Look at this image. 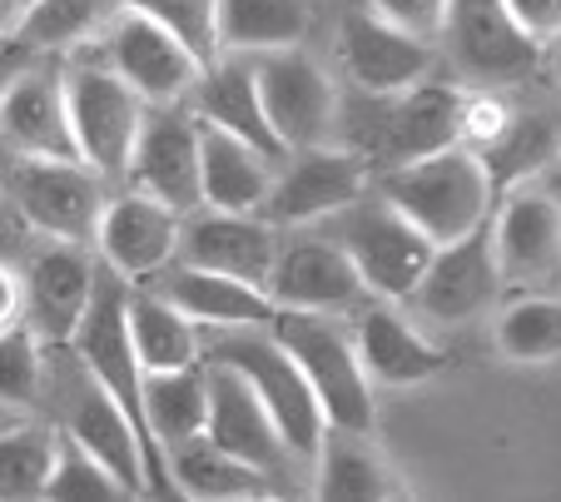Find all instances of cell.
Instances as JSON below:
<instances>
[{
  "label": "cell",
  "instance_id": "f1b7e54d",
  "mask_svg": "<svg viewBox=\"0 0 561 502\" xmlns=\"http://www.w3.org/2000/svg\"><path fill=\"white\" fill-rule=\"evenodd\" d=\"M318 482L313 492L323 502H392L403 498L398 478L388 472V463L368 448V433H343V427H329L323 443L313 453Z\"/></svg>",
  "mask_w": 561,
  "mask_h": 502
},
{
  "label": "cell",
  "instance_id": "7c38bea8",
  "mask_svg": "<svg viewBox=\"0 0 561 502\" xmlns=\"http://www.w3.org/2000/svg\"><path fill=\"white\" fill-rule=\"evenodd\" d=\"M105 65L145 105H174V100H184L204 70L164 25L129 11V5L105 25Z\"/></svg>",
  "mask_w": 561,
  "mask_h": 502
},
{
  "label": "cell",
  "instance_id": "d4e9b609",
  "mask_svg": "<svg viewBox=\"0 0 561 502\" xmlns=\"http://www.w3.org/2000/svg\"><path fill=\"white\" fill-rule=\"evenodd\" d=\"M194 100H199V119H209V125L249 139L254 150L268 155V160H288L284 139L274 135V125H268V115H264V95H259L254 65L224 60L219 55L214 65L199 70V80H194Z\"/></svg>",
  "mask_w": 561,
  "mask_h": 502
},
{
  "label": "cell",
  "instance_id": "1f68e13d",
  "mask_svg": "<svg viewBox=\"0 0 561 502\" xmlns=\"http://www.w3.org/2000/svg\"><path fill=\"white\" fill-rule=\"evenodd\" d=\"M308 0H219V50L268 55L288 50L308 35Z\"/></svg>",
  "mask_w": 561,
  "mask_h": 502
},
{
  "label": "cell",
  "instance_id": "6da1fadb",
  "mask_svg": "<svg viewBox=\"0 0 561 502\" xmlns=\"http://www.w3.org/2000/svg\"><path fill=\"white\" fill-rule=\"evenodd\" d=\"M378 194L392 209H403L433 244L462 239L477 225H488L492 199H497L477 150H462V145H447V150H433L423 160L382 170Z\"/></svg>",
  "mask_w": 561,
  "mask_h": 502
},
{
  "label": "cell",
  "instance_id": "e575fe53",
  "mask_svg": "<svg viewBox=\"0 0 561 502\" xmlns=\"http://www.w3.org/2000/svg\"><path fill=\"white\" fill-rule=\"evenodd\" d=\"M50 463H55L50 427H11V433H0V502L45 498Z\"/></svg>",
  "mask_w": 561,
  "mask_h": 502
},
{
  "label": "cell",
  "instance_id": "30bf717a",
  "mask_svg": "<svg viewBox=\"0 0 561 502\" xmlns=\"http://www.w3.org/2000/svg\"><path fill=\"white\" fill-rule=\"evenodd\" d=\"M447 55L477 85H512L537 70L541 45L507 15L502 0H447Z\"/></svg>",
  "mask_w": 561,
  "mask_h": 502
},
{
  "label": "cell",
  "instance_id": "ba28073f",
  "mask_svg": "<svg viewBox=\"0 0 561 502\" xmlns=\"http://www.w3.org/2000/svg\"><path fill=\"white\" fill-rule=\"evenodd\" d=\"M75 150L95 174H119L129 164L135 135L145 125V100L110 70V65H75L65 76Z\"/></svg>",
  "mask_w": 561,
  "mask_h": 502
},
{
  "label": "cell",
  "instance_id": "603a6c76",
  "mask_svg": "<svg viewBox=\"0 0 561 502\" xmlns=\"http://www.w3.org/2000/svg\"><path fill=\"white\" fill-rule=\"evenodd\" d=\"M0 139L15 155L41 160H80L65 105V76H21L0 95Z\"/></svg>",
  "mask_w": 561,
  "mask_h": 502
},
{
  "label": "cell",
  "instance_id": "9c48e42d",
  "mask_svg": "<svg viewBox=\"0 0 561 502\" xmlns=\"http://www.w3.org/2000/svg\"><path fill=\"white\" fill-rule=\"evenodd\" d=\"M259 95H264V115L274 135L284 139V150H304V145H323L339 119V90H333L329 70L304 55L298 45L288 50H268L254 65Z\"/></svg>",
  "mask_w": 561,
  "mask_h": 502
},
{
  "label": "cell",
  "instance_id": "ffe728a7",
  "mask_svg": "<svg viewBox=\"0 0 561 502\" xmlns=\"http://www.w3.org/2000/svg\"><path fill=\"white\" fill-rule=\"evenodd\" d=\"M492 249L502 264V284L547 289L561 274V204L551 194H512L492 219Z\"/></svg>",
  "mask_w": 561,
  "mask_h": 502
},
{
  "label": "cell",
  "instance_id": "484cf974",
  "mask_svg": "<svg viewBox=\"0 0 561 502\" xmlns=\"http://www.w3.org/2000/svg\"><path fill=\"white\" fill-rule=\"evenodd\" d=\"M353 343H358L368 378H378L388 388H417L447 368V353L433 339H423L398 309H368L358 319Z\"/></svg>",
  "mask_w": 561,
  "mask_h": 502
},
{
  "label": "cell",
  "instance_id": "f35d334b",
  "mask_svg": "<svg viewBox=\"0 0 561 502\" xmlns=\"http://www.w3.org/2000/svg\"><path fill=\"white\" fill-rule=\"evenodd\" d=\"M368 11H378L382 21H392L398 31L437 41L447 21V0H368Z\"/></svg>",
  "mask_w": 561,
  "mask_h": 502
},
{
  "label": "cell",
  "instance_id": "8992f818",
  "mask_svg": "<svg viewBox=\"0 0 561 502\" xmlns=\"http://www.w3.org/2000/svg\"><path fill=\"white\" fill-rule=\"evenodd\" d=\"M5 194L25 225L50 239H65V244L95 239L100 214L110 204L100 190V174L85 160H41V155H21L11 164Z\"/></svg>",
  "mask_w": 561,
  "mask_h": 502
},
{
  "label": "cell",
  "instance_id": "8d00e7d4",
  "mask_svg": "<svg viewBox=\"0 0 561 502\" xmlns=\"http://www.w3.org/2000/svg\"><path fill=\"white\" fill-rule=\"evenodd\" d=\"M45 498L50 502H119L129 498L119 488V478L85 453L75 438H55V463H50V478H45Z\"/></svg>",
  "mask_w": 561,
  "mask_h": 502
},
{
  "label": "cell",
  "instance_id": "4fadbf2b",
  "mask_svg": "<svg viewBox=\"0 0 561 502\" xmlns=\"http://www.w3.org/2000/svg\"><path fill=\"white\" fill-rule=\"evenodd\" d=\"M368 190V164L339 145H304L288 150L284 174H274V190L264 199L268 225H313L348 209Z\"/></svg>",
  "mask_w": 561,
  "mask_h": 502
},
{
  "label": "cell",
  "instance_id": "7a4b0ae2",
  "mask_svg": "<svg viewBox=\"0 0 561 502\" xmlns=\"http://www.w3.org/2000/svg\"><path fill=\"white\" fill-rule=\"evenodd\" d=\"M268 333L284 343L288 358L298 364V374L308 378L329 427L368 433L373 438L378 408H373V378L358 358V343L329 313H313V309H278L268 319Z\"/></svg>",
  "mask_w": 561,
  "mask_h": 502
},
{
  "label": "cell",
  "instance_id": "52a82bcc",
  "mask_svg": "<svg viewBox=\"0 0 561 502\" xmlns=\"http://www.w3.org/2000/svg\"><path fill=\"white\" fill-rule=\"evenodd\" d=\"M65 438H75L85 453H95L110 472L119 478V488L129 498H149V492H170V478L159 472L149 443L139 438V427L129 423V413L85 374H70L65 388Z\"/></svg>",
  "mask_w": 561,
  "mask_h": 502
},
{
  "label": "cell",
  "instance_id": "836d02e7",
  "mask_svg": "<svg viewBox=\"0 0 561 502\" xmlns=\"http://www.w3.org/2000/svg\"><path fill=\"white\" fill-rule=\"evenodd\" d=\"M497 349L512 364H551L561 358V299L541 289H522L497 313Z\"/></svg>",
  "mask_w": 561,
  "mask_h": 502
},
{
  "label": "cell",
  "instance_id": "7bdbcfd3",
  "mask_svg": "<svg viewBox=\"0 0 561 502\" xmlns=\"http://www.w3.org/2000/svg\"><path fill=\"white\" fill-rule=\"evenodd\" d=\"M0 25H5V0H0Z\"/></svg>",
  "mask_w": 561,
  "mask_h": 502
},
{
  "label": "cell",
  "instance_id": "9a60e30c",
  "mask_svg": "<svg viewBox=\"0 0 561 502\" xmlns=\"http://www.w3.org/2000/svg\"><path fill=\"white\" fill-rule=\"evenodd\" d=\"M339 55H343V70H348L353 90H363V95H398V90L427 80L437 65L433 41L398 31V25L382 21L368 5L343 15Z\"/></svg>",
  "mask_w": 561,
  "mask_h": 502
},
{
  "label": "cell",
  "instance_id": "4316f807",
  "mask_svg": "<svg viewBox=\"0 0 561 502\" xmlns=\"http://www.w3.org/2000/svg\"><path fill=\"white\" fill-rule=\"evenodd\" d=\"M557 155H561V119L547 115V110L507 115L477 145V160L488 170L492 194H507V190H517V184H527L531 174L557 164Z\"/></svg>",
  "mask_w": 561,
  "mask_h": 502
},
{
  "label": "cell",
  "instance_id": "277c9868",
  "mask_svg": "<svg viewBox=\"0 0 561 502\" xmlns=\"http://www.w3.org/2000/svg\"><path fill=\"white\" fill-rule=\"evenodd\" d=\"M204 358H219V364L239 368V374L254 384V393L264 398V408L274 413L284 448L294 453V458L313 463L318 443L329 433V418L318 408L308 378L298 374V364L288 358V349L268 333V323L264 329H219V339L204 349Z\"/></svg>",
  "mask_w": 561,
  "mask_h": 502
},
{
  "label": "cell",
  "instance_id": "5b68a950",
  "mask_svg": "<svg viewBox=\"0 0 561 502\" xmlns=\"http://www.w3.org/2000/svg\"><path fill=\"white\" fill-rule=\"evenodd\" d=\"M339 214H343L339 244L358 264L363 289L382 294V299H413L423 269L433 264V249H437L433 239L403 209H392L382 194H368V190Z\"/></svg>",
  "mask_w": 561,
  "mask_h": 502
},
{
  "label": "cell",
  "instance_id": "4dcf8cb0",
  "mask_svg": "<svg viewBox=\"0 0 561 502\" xmlns=\"http://www.w3.org/2000/svg\"><path fill=\"white\" fill-rule=\"evenodd\" d=\"M125 319H129V343L139 353V368L159 374V368H184L199 364V323H190L180 309L159 289H129L125 299Z\"/></svg>",
  "mask_w": 561,
  "mask_h": 502
},
{
  "label": "cell",
  "instance_id": "d590c367",
  "mask_svg": "<svg viewBox=\"0 0 561 502\" xmlns=\"http://www.w3.org/2000/svg\"><path fill=\"white\" fill-rule=\"evenodd\" d=\"M45 339L25 319L0 323V403L35 408L45 393Z\"/></svg>",
  "mask_w": 561,
  "mask_h": 502
},
{
  "label": "cell",
  "instance_id": "5bb4252c",
  "mask_svg": "<svg viewBox=\"0 0 561 502\" xmlns=\"http://www.w3.org/2000/svg\"><path fill=\"white\" fill-rule=\"evenodd\" d=\"M502 289L507 284H502V264L497 249H492V225H477L472 235L447 239V244L433 249V264L417 278L413 304L427 319L467 323L477 313H488Z\"/></svg>",
  "mask_w": 561,
  "mask_h": 502
},
{
  "label": "cell",
  "instance_id": "cb8c5ba5",
  "mask_svg": "<svg viewBox=\"0 0 561 502\" xmlns=\"http://www.w3.org/2000/svg\"><path fill=\"white\" fill-rule=\"evenodd\" d=\"M274 190V160L249 139L199 119V194L209 209L259 214Z\"/></svg>",
  "mask_w": 561,
  "mask_h": 502
},
{
  "label": "cell",
  "instance_id": "8fae6325",
  "mask_svg": "<svg viewBox=\"0 0 561 502\" xmlns=\"http://www.w3.org/2000/svg\"><path fill=\"white\" fill-rule=\"evenodd\" d=\"M125 174L135 180L139 194L170 204L174 214H194L204 204V194H199V119L174 105H149Z\"/></svg>",
  "mask_w": 561,
  "mask_h": 502
},
{
  "label": "cell",
  "instance_id": "b9f144b4",
  "mask_svg": "<svg viewBox=\"0 0 561 502\" xmlns=\"http://www.w3.org/2000/svg\"><path fill=\"white\" fill-rule=\"evenodd\" d=\"M551 76H557V85H561V45H557V55H551Z\"/></svg>",
  "mask_w": 561,
  "mask_h": 502
},
{
  "label": "cell",
  "instance_id": "ee69618b",
  "mask_svg": "<svg viewBox=\"0 0 561 502\" xmlns=\"http://www.w3.org/2000/svg\"><path fill=\"white\" fill-rule=\"evenodd\" d=\"M557 164H561V155H557Z\"/></svg>",
  "mask_w": 561,
  "mask_h": 502
},
{
  "label": "cell",
  "instance_id": "7402d4cb",
  "mask_svg": "<svg viewBox=\"0 0 561 502\" xmlns=\"http://www.w3.org/2000/svg\"><path fill=\"white\" fill-rule=\"evenodd\" d=\"M159 294L174 304L190 323L199 329H264L278 313L268 289L244 284L233 274H214V269L194 264H164L159 269Z\"/></svg>",
  "mask_w": 561,
  "mask_h": 502
},
{
  "label": "cell",
  "instance_id": "74e56055",
  "mask_svg": "<svg viewBox=\"0 0 561 502\" xmlns=\"http://www.w3.org/2000/svg\"><path fill=\"white\" fill-rule=\"evenodd\" d=\"M129 11L159 21L199 65L219 60V0H125Z\"/></svg>",
  "mask_w": 561,
  "mask_h": 502
},
{
  "label": "cell",
  "instance_id": "60d3db41",
  "mask_svg": "<svg viewBox=\"0 0 561 502\" xmlns=\"http://www.w3.org/2000/svg\"><path fill=\"white\" fill-rule=\"evenodd\" d=\"M11 319H21V278L0 264V323H11Z\"/></svg>",
  "mask_w": 561,
  "mask_h": 502
},
{
  "label": "cell",
  "instance_id": "d6986e66",
  "mask_svg": "<svg viewBox=\"0 0 561 502\" xmlns=\"http://www.w3.org/2000/svg\"><path fill=\"white\" fill-rule=\"evenodd\" d=\"M278 254V235L259 214H233V209H209L180 219V264L214 269V274H233L244 284L268 289V269Z\"/></svg>",
  "mask_w": 561,
  "mask_h": 502
},
{
  "label": "cell",
  "instance_id": "e0dca14e",
  "mask_svg": "<svg viewBox=\"0 0 561 502\" xmlns=\"http://www.w3.org/2000/svg\"><path fill=\"white\" fill-rule=\"evenodd\" d=\"M204 378H209V413H204V433H209L224 453L254 463L259 472L274 478V472L284 468V458H294V453L284 448L274 413H268L264 398L254 393V384H249L239 368L219 364V358H204Z\"/></svg>",
  "mask_w": 561,
  "mask_h": 502
},
{
  "label": "cell",
  "instance_id": "83f0119b",
  "mask_svg": "<svg viewBox=\"0 0 561 502\" xmlns=\"http://www.w3.org/2000/svg\"><path fill=\"white\" fill-rule=\"evenodd\" d=\"M164 472H170L174 492L204 498V502H239V498L268 492V472H259L254 463L224 453L209 433H194V438L164 448Z\"/></svg>",
  "mask_w": 561,
  "mask_h": 502
},
{
  "label": "cell",
  "instance_id": "ab89813d",
  "mask_svg": "<svg viewBox=\"0 0 561 502\" xmlns=\"http://www.w3.org/2000/svg\"><path fill=\"white\" fill-rule=\"evenodd\" d=\"M507 15L531 35V41H557L561 35V0H502Z\"/></svg>",
  "mask_w": 561,
  "mask_h": 502
},
{
  "label": "cell",
  "instance_id": "3957f363",
  "mask_svg": "<svg viewBox=\"0 0 561 502\" xmlns=\"http://www.w3.org/2000/svg\"><path fill=\"white\" fill-rule=\"evenodd\" d=\"M462 105L467 95L453 85H433V80H417V85L398 90V95H363L353 100V145H358L363 164H392L423 160L433 150H447L462 139Z\"/></svg>",
  "mask_w": 561,
  "mask_h": 502
},
{
  "label": "cell",
  "instance_id": "44dd1931",
  "mask_svg": "<svg viewBox=\"0 0 561 502\" xmlns=\"http://www.w3.org/2000/svg\"><path fill=\"white\" fill-rule=\"evenodd\" d=\"M363 294V274L339 239H298L278 249L268 269V299L278 309H313L339 313L353 309Z\"/></svg>",
  "mask_w": 561,
  "mask_h": 502
},
{
  "label": "cell",
  "instance_id": "d6a6232c",
  "mask_svg": "<svg viewBox=\"0 0 561 502\" xmlns=\"http://www.w3.org/2000/svg\"><path fill=\"white\" fill-rule=\"evenodd\" d=\"M125 11V0H31L11 25L21 50H75L105 35V25Z\"/></svg>",
  "mask_w": 561,
  "mask_h": 502
},
{
  "label": "cell",
  "instance_id": "ac0fdd59",
  "mask_svg": "<svg viewBox=\"0 0 561 502\" xmlns=\"http://www.w3.org/2000/svg\"><path fill=\"white\" fill-rule=\"evenodd\" d=\"M180 219L170 204L149 199V194H125V199H110L105 214H100L95 244L105 269H115L129 284H145L154 278L164 264H174L180 254Z\"/></svg>",
  "mask_w": 561,
  "mask_h": 502
},
{
  "label": "cell",
  "instance_id": "f546056e",
  "mask_svg": "<svg viewBox=\"0 0 561 502\" xmlns=\"http://www.w3.org/2000/svg\"><path fill=\"white\" fill-rule=\"evenodd\" d=\"M139 403H145V427L154 448H174V443L204 433V413H209V378H204V358L184 368H159L145 374L139 388Z\"/></svg>",
  "mask_w": 561,
  "mask_h": 502
},
{
  "label": "cell",
  "instance_id": "2e32d148",
  "mask_svg": "<svg viewBox=\"0 0 561 502\" xmlns=\"http://www.w3.org/2000/svg\"><path fill=\"white\" fill-rule=\"evenodd\" d=\"M95 259L80 244L55 239L50 249L31 259L21 278V313L45 343H70L80 319H85L90 299H95Z\"/></svg>",
  "mask_w": 561,
  "mask_h": 502
}]
</instances>
